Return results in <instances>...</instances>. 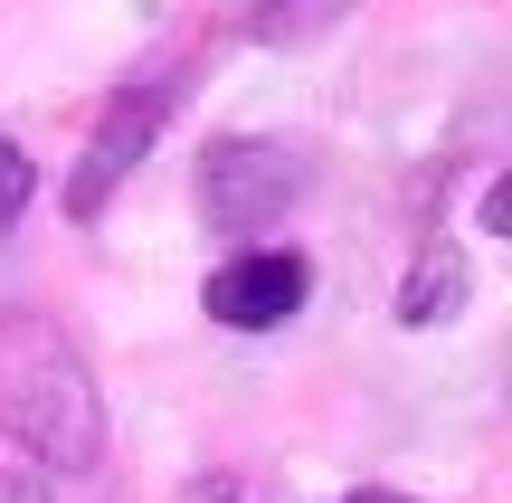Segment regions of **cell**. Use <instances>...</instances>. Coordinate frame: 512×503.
I'll use <instances>...</instances> for the list:
<instances>
[{
  "instance_id": "cell-1",
  "label": "cell",
  "mask_w": 512,
  "mask_h": 503,
  "mask_svg": "<svg viewBox=\"0 0 512 503\" xmlns=\"http://www.w3.org/2000/svg\"><path fill=\"white\" fill-rule=\"evenodd\" d=\"M0 437H19L29 456L86 475L105 456V409H95L86 352L48 323H0Z\"/></svg>"
},
{
  "instance_id": "cell-2",
  "label": "cell",
  "mask_w": 512,
  "mask_h": 503,
  "mask_svg": "<svg viewBox=\"0 0 512 503\" xmlns=\"http://www.w3.org/2000/svg\"><path fill=\"white\" fill-rule=\"evenodd\" d=\"M304 152L294 143H256V133H238V143H209L200 162V219L209 228H266L275 209L304 190Z\"/></svg>"
},
{
  "instance_id": "cell-3",
  "label": "cell",
  "mask_w": 512,
  "mask_h": 503,
  "mask_svg": "<svg viewBox=\"0 0 512 503\" xmlns=\"http://www.w3.org/2000/svg\"><path fill=\"white\" fill-rule=\"evenodd\" d=\"M171 76H152V86H124L105 105V124H95V143H86V162H76V181H67V209L76 219H95V209L114 200V181H124L133 162L152 152V133H162V114H171Z\"/></svg>"
},
{
  "instance_id": "cell-4",
  "label": "cell",
  "mask_w": 512,
  "mask_h": 503,
  "mask_svg": "<svg viewBox=\"0 0 512 503\" xmlns=\"http://www.w3.org/2000/svg\"><path fill=\"white\" fill-rule=\"evenodd\" d=\"M304 295H313V266L294 257V247H247V257H228L219 276H209V314H219L228 333H266V323H285Z\"/></svg>"
},
{
  "instance_id": "cell-5",
  "label": "cell",
  "mask_w": 512,
  "mask_h": 503,
  "mask_svg": "<svg viewBox=\"0 0 512 503\" xmlns=\"http://www.w3.org/2000/svg\"><path fill=\"white\" fill-rule=\"evenodd\" d=\"M342 10H351V0H256V10H247V29L266 38V48H294V38H323Z\"/></svg>"
},
{
  "instance_id": "cell-6",
  "label": "cell",
  "mask_w": 512,
  "mask_h": 503,
  "mask_svg": "<svg viewBox=\"0 0 512 503\" xmlns=\"http://www.w3.org/2000/svg\"><path fill=\"white\" fill-rule=\"evenodd\" d=\"M456 295H465V266H456V257H418L399 314H408V323H446V314H456Z\"/></svg>"
},
{
  "instance_id": "cell-7",
  "label": "cell",
  "mask_w": 512,
  "mask_h": 503,
  "mask_svg": "<svg viewBox=\"0 0 512 503\" xmlns=\"http://www.w3.org/2000/svg\"><path fill=\"white\" fill-rule=\"evenodd\" d=\"M29 190H38V171H29V152H19V143H0V228H10L19 209H29Z\"/></svg>"
},
{
  "instance_id": "cell-8",
  "label": "cell",
  "mask_w": 512,
  "mask_h": 503,
  "mask_svg": "<svg viewBox=\"0 0 512 503\" xmlns=\"http://www.w3.org/2000/svg\"><path fill=\"white\" fill-rule=\"evenodd\" d=\"M351 503H408V494H380V485H370V494H351Z\"/></svg>"
}]
</instances>
